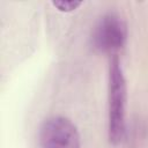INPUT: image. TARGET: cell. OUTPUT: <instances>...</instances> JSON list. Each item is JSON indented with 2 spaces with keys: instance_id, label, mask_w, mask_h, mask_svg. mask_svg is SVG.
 Here are the masks:
<instances>
[{
  "instance_id": "obj_1",
  "label": "cell",
  "mask_w": 148,
  "mask_h": 148,
  "mask_svg": "<svg viewBox=\"0 0 148 148\" xmlns=\"http://www.w3.org/2000/svg\"><path fill=\"white\" fill-rule=\"evenodd\" d=\"M126 81L119 59L114 56L109 67V140L118 145L125 136Z\"/></svg>"
},
{
  "instance_id": "obj_2",
  "label": "cell",
  "mask_w": 148,
  "mask_h": 148,
  "mask_svg": "<svg viewBox=\"0 0 148 148\" xmlns=\"http://www.w3.org/2000/svg\"><path fill=\"white\" fill-rule=\"evenodd\" d=\"M127 25L121 16L116 13L103 15L95 24L91 32V45L103 53H116L126 43Z\"/></svg>"
},
{
  "instance_id": "obj_3",
  "label": "cell",
  "mask_w": 148,
  "mask_h": 148,
  "mask_svg": "<svg viewBox=\"0 0 148 148\" xmlns=\"http://www.w3.org/2000/svg\"><path fill=\"white\" fill-rule=\"evenodd\" d=\"M40 148H80V135L74 124L62 117L46 118L39 128Z\"/></svg>"
},
{
  "instance_id": "obj_4",
  "label": "cell",
  "mask_w": 148,
  "mask_h": 148,
  "mask_svg": "<svg viewBox=\"0 0 148 148\" xmlns=\"http://www.w3.org/2000/svg\"><path fill=\"white\" fill-rule=\"evenodd\" d=\"M82 2L81 1H52V5L54 7H57L59 10L61 12H72L74 9H76Z\"/></svg>"
}]
</instances>
